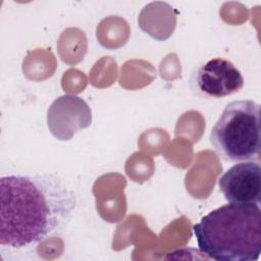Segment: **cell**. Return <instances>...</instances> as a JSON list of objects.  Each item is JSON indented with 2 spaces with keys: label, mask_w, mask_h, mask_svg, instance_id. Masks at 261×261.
Returning <instances> with one entry per match:
<instances>
[{
  "label": "cell",
  "mask_w": 261,
  "mask_h": 261,
  "mask_svg": "<svg viewBox=\"0 0 261 261\" xmlns=\"http://www.w3.org/2000/svg\"><path fill=\"white\" fill-rule=\"evenodd\" d=\"M225 200L236 204H259L261 167L256 161H242L229 167L218 179Z\"/></svg>",
  "instance_id": "5"
},
{
  "label": "cell",
  "mask_w": 261,
  "mask_h": 261,
  "mask_svg": "<svg viewBox=\"0 0 261 261\" xmlns=\"http://www.w3.org/2000/svg\"><path fill=\"white\" fill-rule=\"evenodd\" d=\"M176 23V15L172 7L165 2H152L146 5L138 17L140 28L158 41L168 39L174 30V27L164 22Z\"/></svg>",
  "instance_id": "7"
},
{
  "label": "cell",
  "mask_w": 261,
  "mask_h": 261,
  "mask_svg": "<svg viewBox=\"0 0 261 261\" xmlns=\"http://www.w3.org/2000/svg\"><path fill=\"white\" fill-rule=\"evenodd\" d=\"M209 141L224 160H258L261 148L260 104L249 99L229 102L212 126Z\"/></svg>",
  "instance_id": "3"
},
{
  "label": "cell",
  "mask_w": 261,
  "mask_h": 261,
  "mask_svg": "<svg viewBox=\"0 0 261 261\" xmlns=\"http://www.w3.org/2000/svg\"><path fill=\"white\" fill-rule=\"evenodd\" d=\"M195 84L202 95L217 99L239 92L244 86V77L231 61L216 57L197 69Z\"/></svg>",
  "instance_id": "6"
},
{
  "label": "cell",
  "mask_w": 261,
  "mask_h": 261,
  "mask_svg": "<svg viewBox=\"0 0 261 261\" xmlns=\"http://www.w3.org/2000/svg\"><path fill=\"white\" fill-rule=\"evenodd\" d=\"M92 123V110L79 96L65 94L56 98L47 110V126L59 141H69Z\"/></svg>",
  "instance_id": "4"
},
{
  "label": "cell",
  "mask_w": 261,
  "mask_h": 261,
  "mask_svg": "<svg viewBox=\"0 0 261 261\" xmlns=\"http://www.w3.org/2000/svg\"><path fill=\"white\" fill-rule=\"evenodd\" d=\"M0 244L24 248L62 228L76 207L75 194L55 174H9L0 178Z\"/></svg>",
  "instance_id": "1"
},
{
  "label": "cell",
  "mask_w": 261,
  "mask_h": 261,
  "mask_svg": "<svg viewBox=\"0 0 261 261\" xmlns=\"http://www.w3.org/2000/svg\"><path fill=\"white\" fill-rule=\"evenodd\" d=\"M201 252L216 261H255L261 253L259 204L222 205L193 225Z\"/></svg>",
  "instance_id": "2"
}]
</instances>
